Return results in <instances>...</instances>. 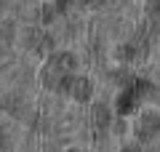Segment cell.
<instances>
[{
    "mask_svg": "<svg viewBox=\"0 0 160 152\" xmlns=\"http://www.w3.org/2000/svg\"><path fill=\"white\" fill-rule=\"evenodd\" d=\"M67 91H69V96H75V99H80V101H86L88 96H91V83H88L86 78H69L67 80Z\"/></svg>",
    "mask_w": 160,
    "mask_h": 152,
    "instance_id": "6da1fadb",
    "label": "cell"
},
{
    "mask_svg": "<svg viewBox=\"0 0 160 152\" xmlns=\"http://www.w3.org/2000/svg\"><path fill=\"white\" fill-rule=\"evenodd\" d=\"M51 64L53 67H59V69H64V72H72V67H75V59L69 56V53H56V56L51 59Z\"/></svg>",
    "mask_w": 160,
    "mask_h": 152,
    "instance_id": "7a4b0ae2",
    "label": "cell"
}]
</instances>
